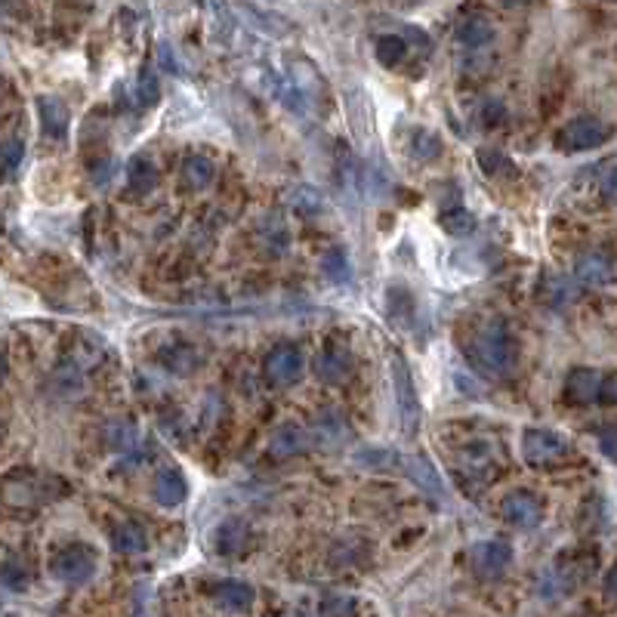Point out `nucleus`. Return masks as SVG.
<instances>
[{
    "instance_id": "nucleus-5",
    "label": "nucleus",
    "mask_w": 617,
    "mask_h": 617,
    "mask_svg": "<svg viewBox=\"0 0 617 617\" xmlns=\"http://www.w3.org/2000/svg\"><path fill=\"white\" fill-rule=\"evenodd\" d=\"M568 454V442L553 429H525L522 432V457L531 466H550Z\"/></svg>"
},
{
    "instance_id": "nucleus-25",
    "label": "nucleus",
    "mask_w": 617,
    "mask_h": 617,
    "mask_svg": "<svg viewBox=\"0 0 617 617\" xmlns=\"http://www.w3.org/2000/svg\"><path fill=\"white\" fill-rule=\"evenodd\" d=\"M244 543H247V528H244V522H226L220 531H216V550H220L223 556L238 553Z\"/></svg>"
},
{
    "instance_id": "nucleus-2",
    "label": "nucleus",
    "mask_w": 617,
    "mask_h": 617,
    "mask_svg": "<svg viewBox=\"0 0 617 617\" xmlns=\"http://www.w3.org/2000/svg\"><path fill=\"white\" fill-rule=\"evenodd\" d=\"M50 574L68 587H81L96 574V553L84 543H68L50 559Z\"/></svg>"
},
{
    "instance_id": "nucleus-40",
    "label": "nucleus",
    "mask_w": 617,
    "mask_h": 617,
    "mask_svg": "<svg viewBox=\"0 0 617 617\" xmlns=\"http://www.w3.org/2000/svg\"><path fill=\"white\" fill-rule=\"evenodd\" d=\"M599 192H602V198H605V201L617 204V167L605 170L602 183H599Z\"/></svg>"
},
{
    "instance_id": "nucleus-8",
    "label": "nucleus",
    "mask_w": 617,
    "mask_h": 617,
    "mask_svg": "<svg viewBox=\"0 0 617 617\" xmlns=\"http://www.w3.org/2000/svg\"><path fill=\"white\" fill-rule=\"evenodd\" d=\"M263 371H266L269 383L290 386V383H297L300 374H303V355H300L297 346H275L263 361Z\"/></svg>"
},
{
    "instance_id": "nucleus-41",
    "label": "nucleus",
    "mask_w": 617,
    "mask_h": 617,
    "mask_svg": "<svg viewBox=\"0 0 617 617\" xmlns=\"http://www.w3.org/2000/svg\"><path fill=\"white\" fill-rule=\"evenodd\" d=\"M602 593H605L608 602H617V562L608 568V574H605V580H602Z\"/></svg>"
},
{
    "instance_id": "nucleus-26",
    "label": "nucleus",
    "mask_w": 617,
    "mask_h": 617,
    "mask_svg": "<svg viewBox=\"0 0 617 617\" xmlns=\"http://www.w3.org/2000/svg\"><path fill=\"white\" fill-rule=\"evenodd\" d=\"M25 161V142L22 139H4L0 142V179H10L19 164Z\"/></svg>"
},
{
    "instance_id": "nucleus-27",
    "label": "nucleus",
    "mask_w": 617,
    "mask_h": 617,
    "mask_svg": "<svg viewBox=\"0 0 617 617\" xmlns=\"http://www.w3.org/2000/svg\"><path fill=\"white\" fill-rule=\"evenodd\" d=\"M374 53L383 65H398L408 53V44L398 38V34H380L377 44H374Z\"/></svg>"
},
{
    "instance_id": "nucleus-4",
    "label": "nucleus",
    "mask_w": 617,
    "mask_h": 617,
    "mask_svg": "<svg viewBox=\"0 0 617 617\" xmlns=\"http://www.w3.org/2000/svg\"><path fill=\"white\" fill-rule=\"evenodd\" d=\"M392 383H395V402H398V417H402V429H405V435H417L420 402H417V392H414L411 371L398 355H392Z\"/></svg>"
},
{
    "instance_id": "nucleus-20",
    "label": "nucleus",
    "mask_w": 617,
    "mask_h": 617,
    "mask_svg": "<svg viewBox=\"0 0 617 617\" xmlns=\"http://www.w3.org/2000/svg\"><path fill=\"white\" fill-rule=\"evenodd\" d=\"M112 547L118 553H142L149 547V540H145V531L136 522H121L112 528Z\"/></svg>"
},
{
    "instance_id": "nucleus-34",
    "label": "nucleus",
    "mask_w": 617,
    "mask_h": 617,
    "mask_svg": "<svg viewBox=\"0 0 617 617\" xmlns=\"http://www.w3.org/2000/svg\"><path fill=\"white\" fill-rule=\"evenodd\" d=\"M324 272H328V278H331V281H346V278H349L346 253H343V250L328 253V260H324Z\"/></svg>"
},
{
    "instance_id": "nucleus-35",
    "label": "nucleus",
    "mask_w": 617,
    "mask_h": 617,
    "mask_svg": "<svg viewBox=\"0 0 617 617\" xmlns=\"http://www.w3.org/2000/svg\"><path fill=\"white\" fill-rule=\"evenodd\" d=\"M596 439H599V451H602L611 463H617V423L602 426Z\"/></svg>"
},
{
    "instance_id": "nucleus-1",
    "label": "nucleus",
    "mask_w": 617,
    "mask_h": 617,
    "mask_svg": "<svg viewBox=\"0 0 617 617\" xmlns=\"http://www.w3.org/2000/svg\"><path fill=\"white\" fill-rule=\"evenodd\" d=\"M466 358L485 377H506L516 365V343L503 321H491L466 340Z\"/></svg>"
},
{
    "instance_id": "nucleus-17",
    "label": "nucleus",
    "mask_w": 617,
    "mask_h": 617,
    "mask_svg": "<svg viewBox=\"0 0 617 617\" xmlns=\"http://www.w3.org/2000/svg\"><path fill=\"white\" fill-rule=\"evenodd\" d=\"M155 183H158L155 164L145 158V155L130 158V164H127V189H130L133 195H149V192L155 189Z\"/></svg>"
},
{
    "instance_id": "nucleus-12",
    "label": "nucleus",
    "mask_w": 617,
    "mask_h": 617,
    "mask_svg": "<svg viewBox=\"0 0 617 617\" xmlns=\"http://www.w3.org/2000/svg\"><path fill=\"white\" fill-rule=\"evenodd\" d=\"M38 115H41V127L50 139H62L68 133V108H65L62 99L41 96L38 99Z\"/></svg>"
},
{
    "instance_id": "nucleus-24",
    "label": "nucleus",
    "mask_w": 617,
    "mask_h": 617,
    "mask_svg": "<svg viewBox=\"0 0 617 617\" xmlns=\"http://www.w3.org/2000/svg\"><path fill=\"white\" fill-rule=\"evenodd\" d=\"M183 176H186V186L189 189H207L213 183V164L204 155H192L183 164Z\"/></svg>"
},
{
    "instance_id": "nucleus-16",
    "label": "nucleus",
    "mask_w": 617,
    "mask_h": 617,
    "mask_svg": "<svg viewBox=\"0 0 617 617\" xmlns=\"http://www.w3.org/2000/svg\"><path fill=\"white\" fill-rule=\"evenodd\" d=\"M312 445V432H306L297 423H287L272 435V454L275 457H290V454H300L303 448Z\"/></svg>"
},
{
    "instance_id": "nucleus-11",
    "label": "nucleus",
    "mask_w": 617,
    "mask_h": 617,
    "mask_svg": "<svg viewBox=\"0 0 617 617\" xmlns=\"http://www.w3.org/2000/svg\"><path fill=\"white\" fill-rule=\"evenodd\" d=\"M349 352L346 349H340V346H324L321 349V355H318V361H315V374H318V380H324V383H343L346 380V374H349Z\"/></svg>"
},
{
    "instance_id": "nucleus-19",
    "label": "nucleus",
    "mask_w": 617,
    "mask_h": 617,
    "mask_svg": "<svg viewBox=\"0 0 617 617\" xmlns=\"http://www.w3.org/2000/svg\"><path fill=\"white\" fill-rule=\"evenodd\" d=\"M4 494H7V500H10V503H34V500H50V488H47V482L41 485V482L28 479V476L10 479V482L4 485Z\"/></svg>"
},
{
    "instance_id": "nucleus-30",
    "label": "nucleus",
    "mask_w": 617,
    "mask_h": 617,
    "mask_svg": "<svg viewBox=\"0 0 617 617\" xmlns=\"http://www.w3.org/2000/svg\"><path fill=\"white\" fill-rule=\"evenodd\" d=\"M479 167H482L488 176H500V173H506V176H516L513 161L506 158V155H500L497 149H482V152H479Z\"/></svg>"
},
{
    "instance_id": "nucleus-37",
    "label": "nucleus",
    "mask_w": 617,
    "mask_h": 617,
    "mask_svg": "<svg viewBox=\"0 0 617 617\" xmlns=\"http://www.w3.org/2000/svg\"><path fill=\"white\" fill-rule=\"evenodd\" d=\"M290 204H294L300 213H312V210L321 207V204H318V195H315L312 189H297V192H294V201H290Z\"/></svg>"
},
{
    "instance_id": "nucleus-10",
    "label": "nucleus",
    "mask_w": 617,
    "mask_h": 617,
    "mask_svg": "<svg viewBox=\"0 0 617 617\" xmlns=\"http://www.w3.org/2000/svg\"><path fill=\"white\" fill-rule=\"evenodd\" d=\"M574 281L587 284V287H602L608 281H614V263L608 253L602 250H587L580 253L574 263Z\"/></svg>"
},
{
    "instance_id": "nucleus-42",
    "label": "nucleus",
    "mask_w": 617,
    "mask_h": 617,
    "mask_svg": "<svg viewBox=\"0 0 617 617\" xmlns=\"http://www.w3.org/2000/svg\"><path fill=\"white\" fill-rule=\"evenodd\" d=\"M7 371H10V365H7V352H4V349H0V380H4V377H7Z\"/></svg>"
},
{
    "instance_id": "nucleus-23",
    "label": "nucleus",
    "mask_w": 617,
    "mask_h": 617,
    "mask_svg": "<svg viewBox=\"0 0 617 617\" xmlns=\"http://www.w3.org/2000/svg\"><path fill=\"white\" fill-rule=\"evenodd\" d=\"M161 361L173 374H192L198 368V352L192 346H186V343H179V346H170L161 355Z\"/></svg>"
},
{
    "instance_id": "nucleus-3",
    "label": "nucleus",
    "mask_w": 617,
    "mask_h": 617,
    "mask_svg": "<svg viewBox=\"0 0 617 617\" xmlns=\"http://www.w3.org/2000/svg\"><path fill=\"white\" fill-rule=\"evenodd\" d=\"M611 136V127L593 115H580V118H571L559 133H556V149L565 152V155H574V152H587V149H599L602 142H608Z\"/></svg>"
},
{
    "instance_id": "nucleus-28",
    "label": "nucleus",
    "mask_w": 617,
    "mask_h": 617,
    "mask_svg": "<svg viewBox=\"0 0 617 617\" xmlns=\"http://www.w3.org/2000/svg\"><path fill=\"white\" fill-rule=\"evenodd\" d=\"M442 229L454 238H466V235L476 232V216L469 210H463V207H454L451 213L442 216Z\"/></svg>"
},
{
    "instance_id": "nucleus-6",
    "label": "nucleus",
    "mask_w": 617,
    "mask_h": 617,
    "mask_svg": "<svg viewBox=\"0 0 617 617\" xmlns=\"http://www.w3.org/2000/svg\"><path fill=\"white\" fill-rule=\"evenodd\" d=\"M500 516L516 528H537L543 522V503L531 491H513L500 500Z\"/></svg>"
},
{
    "instance_id": "nucleus-32",
    "label": "nucleus",
    "mask_w": 617,
    "mask_h": 617,
    "mask_svg": "<svg viewBox=\"0 0 617 617\" xmlns=\"http://www.w3.org/2000/svg\"><path fill=\"white\" fill-rule=\"evenodd\" d=\"M411 149H414V155H417V158L432 161V158H439V152H442V142L435 139V133H429V130H417V133H414V142H411Z\"/></svg>"
},
{
    "instance_id": "nucleus-36",
    "label": "nucleus",
    "mask_w": 617,
    "mask_h": 617,
    "mask_svg": "<svg viewBox=\"0 0 617 617\" xmlns=\"http://www.w3.org/2000/svg\"><path fill=\"white\" fill-rule=\"evenodd\" d=\"M321 614H352L355 611V599L352 596H328L318 608Z\"/></svg>"
},
{
    "instance_id": "nucleus-18",
    "label": "nucleus",
    "mask_w": 617,
    "mask_h": 617,
    "mask_svg": "<svg viewBox=\"0 0 617 617\" xmlns=\"http://www.w3.org/2000/svg\"><path fill=\"white\" fill-rule=\"evenodd\" d=\"M457 38L469 47V50H479V47H485V44H491V38H494V25L485 19V16H466L463 22H460V28H457Z\"/></svg>"
},
{
    "instance_id": "nucleus-39",
    "label": "nucleus",
    "mask_w": 617,
    "mask_h": 617,
    "mask_svg": "<svg viewBox=\"0 0 617 617\" xmlns=\"http://www.w3.org/2000/svg\"><path fill=\"white\" fill-rule=\"evenodd\" d=\"M482 118H485V124H488V127H497V124L506 118V108H503V102L488 99V102H485V108H482Z\"/></svg>"
},
{
    "instance_id": "nucleus-13",
    "label": "nucleus",
    "mask_w": 617,
    "mask_h": 617,
    "mask_svg": "<svg viewBox=\"0 0 617 617\" xmlns=\"http://www.w3.org/2000/svg\"><path fill=\"white\" fill-rule=\"evenodd\" d=\"M398 466H402L405 473H408L426 494H432V497H445L442 479H439V473H435V469H432L429 460H423V457H398Z\"/></svg>"
},
{
    "instance_id": "nucleus-43",
    "label": "nucleus",
    "mask_w": 617,
    "mask_h": 617,
    "mask_svg": "<svg viewBox=\"0 0 617 617\" xmlns=\"http://www.w3.org/2000/svg\"><path fill=\"white\" fill-rule=\"evenodd\" d=\"M0 435H4V429H0Z\"/></svg>"
},
{
    "instance_id": "nucleus-38",
    "label": "nucleus",
    "mask_w": 617,
    "mask_h": 617,
    "mask_svg": "<svg viewBox=\"0 0 617 617\" xmlns=\"http://www.w3.org/2000/svg\"><path fill=\"white\" fill-rule=\"evenodd\" d=\"M599 402L605 405H617V371L605 374L602 377V386H599Z\"/></svg>"
},
{
    "instance_id": "nucleus-31",
    "label": "nucleus",
    "mask_w": 617,
    "mask_h": 617,
    "mask_svg": "<svg viewBox=\"0 0 617 617\" xmlns=\"http://www.w3.org/2000/svg\"><path fill=\"white\" fill-rule=\"evenodd\" d=\"M543 300L553 306H565L568 300H574V287L565 278H547L543 281Z\"/></svg>"
},
{
    "instance_id": "nucleus-33",
    "label": "nucleus",
    "mask_w": 617,
    "mask_h": 617,
    "mask_svg": "<svg viewBox=\"0 0 617 617\" xmlns=\"http://www.w3.org/2000/svg\"><path fill=\"white\" fill-rule=\"evenodd\" d=\"M0 584L10 587V590H25L28 587V568L22 562L0 565Z\"/></svg>"
},
{
    "instance_id": "nucleus-9",
    "label": "nucleus",
    "mask_w": 617,
    "mask_h": 617,
    "mask_svg": "<svg viewBox=\"0 0 617 617\" xmlns=\"http://www.w3.org/2000/svg\"><path fill=\"white\" fill-rule=\"evenodd\" d=\"M599 386H602V374L593 368H574L565 377L562 395L568 405H593L599 402Z\"/></svg>"
},
{
    "instance_id": "nucleus-14",
    "label": "nucleus",
    "mask_w": 617,
    "mask_h": 617,
    "mask_svg": "<svg viewBox=\"0 0 617 617\" xmlns=\"http://www.w3.org/2000/svg\"><path fill=\"white\" fill-rule=\"evenodd\" d=\"M213 602L220 608H229V611H244L253 605V590L241 580H220V584H213L210 590Z\"/></svg>"
},
{
    "instance_id": "nucleus-21",
    "label": "nucleus",
    "mask_w": 617,
    "mask_h": 617,
    "mask_svg": "<svg viewBox=\"0 0 617 617\" xmlns=\"http://www.w3.org/2000/svg\"><path fill=\"white\" fill-rule=\"evenodd\" d=\"M343 439H346V426H343V417H337V414H321V420L312 426V442L315 445L334 448Z\"/></svg>"
},
{
    "instance_id": "nucleus-22",
    "label": "nucleus",
    "mask_w": 617,
    "mask_h": 617,
    "mask_svg": "<svg viewBox=\"0 0 617 617\" xmlns=\"http://www.w3.org/2000/svg\"><path fill=\"white\" fill-rule=\"evenodd\" d=\"M139 439V432L133 426V420H112L105 426V445L115 448V451H133Z\"/></svg>"
},
{
    "instance_id": "nucleus-15",
    "label": "nucleus",
    "mask_w": 617,
    "mask_h": 617,
    "mask_svg": "<svg viewBox=\"0 0 617 617\" xmlns=\"http://www.w3.org/2000/svg\"><path fill=\"white\" fill-rule=\"evenodd\" d=\"M186 494H189V485H186V479H183V473H179V469H161L158 473V479H155V500L161 503V506H179L186 500Z\"/></svg>"
},
{
    "instance_id": "nucleus-29",
    "label": "nucleus",
    "mask_w": 617,
    "mask_h": 617,
    "mask_svg": "<svg viewBox=\"0 0 617 617\" xmlns=\"http://www.w3.org/2000/svg\"><path fill=\"white\" fill-rule=\"evenodd\" d=\"M158 96H161L158 75H155L152 65H145V68L139 71V78H136V99H139V105H155Z\"/></svg>"
},
{
    "instance_id": "nucleus-7",
    "label": "nucleus",
    "mask_w": 617,
    "mask_h": 617,
    "mask_svg": "<svg viewBox=\"0 0 617 617\" xmlns=\"http://www.w3.org/2000/svg\"><path fill=\"white\" fill-rule=\"evenodd\" d=\"M469 559H473V568H476L479 577L494 580L513 565V547L510 543H503V540H482L473 547Z\"/></svg>"
}]
</instances>
